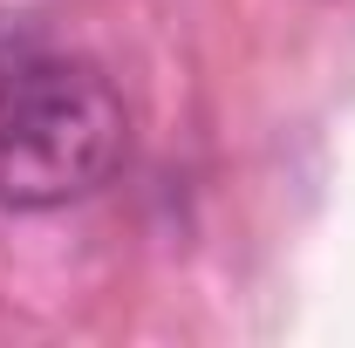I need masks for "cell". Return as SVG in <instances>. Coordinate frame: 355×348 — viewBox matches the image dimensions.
<instances>
[{"label":"cell","mask_w":355,"mask_h":348,"mask_svg":"<svg viewBox=\"0 0 355 348\" xmlns=\"http://www.w3.org/2000/svg\"><path fill=\"white\" fill-rule=\"evenodd\" d=\"M123 164V103L89 62L0 28V205L55 212Z\"/></svg>","instance_id":"6da1fadb"}]
</instances>
